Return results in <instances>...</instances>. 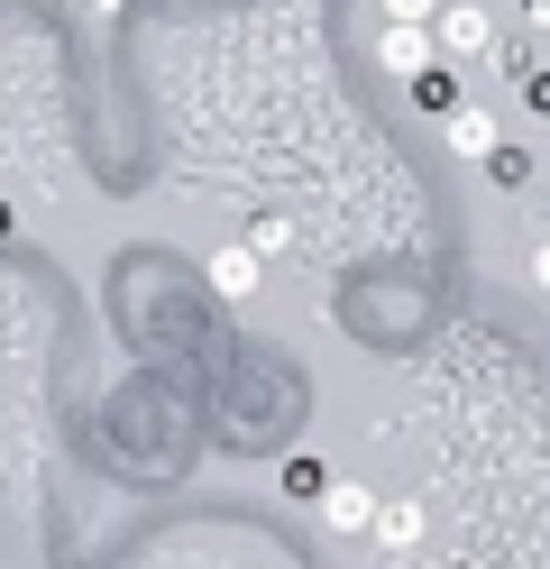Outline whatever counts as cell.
<instances>
[{
  "label": "cell",
  "instance_id": "obj_3",
  "mask_svg": "<svg viewBox=\"0 0 550 569\" xmlns=\"http://www.w3.org/2000/svg\"><path fill=\"white\" fill-rule=\"evenodd\" d=\"M377 64L394 83H422L431 64H440V47H431V28H377Z\"/></svg>",
  "mask_w": 550,
  "mask_h": 569
},
{
  "label": "cell",
  "instance_id": "obj_5",
  "mask_svg": "<svg viewBox=\"0 0 550 569\" xmlns=\"http://www.w3.org/2000/svg\"><path fill=\"white\" fill-rule=\"evenodd\" d=\"M440 138H450V157H468V166H487V157L504 148V129H496V111H487V101H468L459 120H440Z\"/></svg>",
  "mask_w": 550,
  "mask_h": 569
},
{
  "label": "cell",
  "instance_id": "obj_11",
  "mask_svg": "<svg viewBox=\"0 0 550 569\" xmlns=\"http://www.w3.org/2000/svg\"><path fill=\"white\" fill-rule=\"evenodd\" d=\"M377 10H386V28H431L450 0H377Z\"/></svg>",
  "mask_w": 550,
  "mask_h": 569
},
{
  "label": "cell",
  "instance_id": "obj_12",
  "mask_svg": "<svg viewBox=\"0 0 550 569\" xmlns=\"http://www.w3.org/2000/svg\"><path fill=\"white\" fill-rule=\"evenodd\" d=\"M248 248H257V258H284V221H276V211H267V221H248Z\"/></svg>",
  "mask_w": 550,
  "mask_h": 569
},
{
  "label": "cell",
  "instance_id": "obj_9",
  "mask_svg": "<svg viewBox=\"0 0 550 569\" xmlns=\"http://www.w3.org/2000/svg\"><path fill=\"white\" fill-rule=\"evenodd\" d=\"M377 542H386V551H413V542H422V506H413V496L377 515Z\"/></svg>",
  "mask_w": 550,
  "mask_h": 569
},
{
  "label": "cell",
  "instance_id": "obj_10",
  "mask_svg": "<svg viewBox=\"0 0 550 569\" xmlns=\"http://www.w3.org/2000/svg\"><path fill=\"white\" fill-rule=\"evenodd\" d=\"M487 184H496V193H523V184H532V148H496V157H487Z\"/></svg>",
  "mask_w": 550,
  "mask_h": 569
},
{
  "label": "cell",
  "instance_id": "obj_2",
  "mask_svg": "<svg viewBox=\"0 0 550 569\" xmlns=\"http://www.w3.org/2000/svg\"><path fill=\"white\" fill-rule=\"evenodd\" d=\"M377 487H367V478H330V496H321V523L330 532H340V542H377Z\"/></svg>",
  "mask_w": 550,
  "mask_h": 569
},
{
  "label": "cell",
  "instance_id": "obj_14",
  "mask_svg": "<svg viewBox=\"0 0 550 569\" xmlns=\"http://www.w3.org/2000/svg\"><path fill=\"white\" fill-rule=\"evenodd\" d=\"M513 28H550V0H513Z\"/></svg>",
  "mask_w": 550,
  "mask_h": 569
},
{
  "label": "cell",
  "instance_id": "obj_6",
  "mask_svg": "<svg viewBox=\"0 0 550 569\" xmlns=\"http://www.w3.org/2000/svg\"><path fill=\"white\" fill-rule=\"evenodd\" d=\"M257 276H267V258H257L248 239H239V248H211V295H220V303H248Z\"/></svg>",
  "mask_w": 550,
  "mask_h": 569
},
{
  "label": "cell",
  "instance_id": "obj_15",
  "mask_svg": "<svg viewBox=\"0 0 550 569\" xmlns=\"http://www.w3.org/2000/svg\"><path fill=\"white\" fill-rule=\"evenodd\" d=\"M523 267H532V284H541V295H550V239H532V258H523Z\"/></svg>",
  "mask_w": 550,
  "mask_h": 569
},
{
  "label": "cell",
  "instance_id": "obj_13",
  "mask_svg": "<svg viewBox=\"0 0 550 569\" xmlns=\"http://www.w3.org/2000/svg\"><path fill=\"white\" fill-rule=\"evenodd\" d=\"M523 111H532V120H550V64H541V74L523 83Z\"/></svg>",
  "mask_w": 550,
  "mask_h": 569
},
{
  "label": "cell",
  "instance_id": "obj_7",
  "mask_svg": "<svg viewBox=\"0 0 550 569\" xmlns=\"http://www.w3.org/2000/svg\"><path fill=\"white\" fill-rule=\"evenodd\" d=\"M487 74H496V83H513V92H523V83L541 74V56H532V38H523V28H504V38H496V56H487Z\"/></svg>",
  "mask_w": 550,
  "mask_h": 569
},
{
  "label": "cell",
  "instance_id": "obj_16",
  "mask_svg": "<svg viewBox=\"0 0 550 569\" xmlns=\"http://www.w3.org/2000/svg\"><path fill=\"white\" fill-rule=\"evenodd\" d=\"M10 239H19V211H10V202H0V248H10Z\"/></svg>",
  "mask_w": 550,
  "mask_h": 569
},
{
  "label": "cell",
  "instance_id": "obj_4",
  "mask_svg": "<svg viewBox=\"0 0 550 569\" xmlns=\"http://www.w3.org/2000/svg\"><path fill=\"white\" fill-rule=\"evenodd\" d=\"M403 101H413L422 120H459L468 111V74H459V64H431L422 83H403Z\"/></svg>",
  "mask_w": 550,
  "mask_h": 569
},
{
  "label": "cell",
  "instance_id": "obj_8",
  "mask_svg": "<svg viewBox=\"0 0 550 569\" xmlns=\"http://www.w3.org/2000/svg\"><path fill=\"white\" fill-rule=\"evenodd\" d=\"M330 478H340V469H330L321 450H284V496H303V506H321V496H330Z\"/></svg>",
  "mask_w": 550,
  "mask_h": 569
},
{
  "label": "cell",
  "instance_id": "obj_1",
  "mask_svg": "<svg viewBox=\"0 0 550 569\" xmlns=\"http://www.w3.org/2000/svg\"><path fill=\"white\" fill-rule=\"evenodd\" d=\"M496 38H504V28H496L487 0H450V10L431 19V47H440V64H459V74H468V64H487Z\"/></svg>",
  "mask_w": 550,
  "mask_h": 569
},
{
  "label": "cell",
  "instance_id": "obj_17",
  "mask_svg": "<svg viewBox=\"0 0 550 569\" xmlns=\"http://www.w3.org/2000/svg\"><path fill=\"white\" fill-rule=\"evenodd\" d=\"M92 10H129V0H92Z\"/></svg>",
  "mask_w": 550,
  "mask_h": 569
}]
</instances>
